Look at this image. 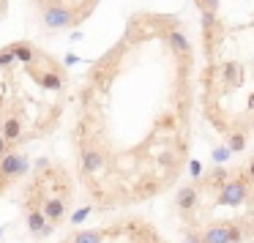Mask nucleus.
<instances>
[{
  "label": "nucleus",
  "mask_w": 254,
  "mask_h": 243,
  "mask_svg": "<svg viewBox=\"0 0 254 243\" xmlns=\"http://www.w3.org/2000/svg\"><path fill=\"white\" fill-rule=\"evenodd\" d=\"M183 241H186V243H199V232L186 230V232H183Z\"/></svg>",
  "instance_id": "22"
},
{
  "label": "nucleus",
  "mask_w": 254,
  "mask_h": 243,
  "mask_svg": "<svg viewBox=\"0 0 254 243\" xmlns=\"http://www.w3.org/2000/svg\"><path fill=\"white\" fill-rule=\"evenodd\" d=\"M199 11H219V0H197Z\"/></svg>",
  "instance_id": "19"
},
{
  "label": "nucleus",
  "mask_w": 254,
  "mask_h": 243,
  "mask_svg": "<svg viewBox=\"0 0 254 243\" xmlns=\"http://www.w3.org/2000/svg\"><path fill=\"white\" fill-rule=\"evenodd\" d=\"M11 50H14V61H22V63H28V66L36 61V58H39V52H36L30 44H25V41L11 44Z\"/></svg>",
  "instance_id": "10"
},
{
  "label": "nucleus",
  "mask_w": 254,
  "mask_h": 243,
  "mask_svg": "<svg viewBox=\"0 0 254 243\" xmlns=\"http://www.w3.org/2000/svg\"><path fill=\"white\" fill-rule=\"evenodd\" d=\"M104 167H107L104 150L93 148V145H82V175L85 178H93V175H99Z\"/></svg>",
  "instance_id": "5"
},
{
  "label": "nucleus",
  "mask_w": 254,
  "mask_h": 243,
  "mask_svg": "<svg viewBox=\"0 0 254 243\" xmlns=\"http://www.w3.org/2000/svg\"><path fill=\"white\" fill-rule=\"evenodd\" d=\"M50 167V159H36V170H47Z\"/></svg>",
  "instance_id": "23"
},
{
  "label": "nucleus",
  "mask_w": 254,
  "mask_h": 243,
  "mask_svg": "<svg viewBox=\"0 0 254 243\" xmlns=\"http://www.w3.org/2000/svg\"><path fill=\"white\" fill-rule=\"evenodd\" d=\"M178 208H181V213L186 216V213H191L194 208L199 205V191H197V186H181V191H178Z\"/></svg>",
  "instance_id": "7"
},
{
  "label": "nucleus",
  "mask_w": 254,
  "mask_h": 243,
  "mask_svg": "<svg viewBox=\"0 0 254 243\" xmlns=\"http://www.w3.org/2000/svg\"><path fill=\"white\" fill-rule=\"evenodd\" d=\"M63 243H101V232H96V230H77L74 235H68Z\"/></svg>",
  "instance_id": "12"
},
{
  "label": "nucleus",
  "mask_w": 254,
  "mask_h": 243,
  "mask_svg": "<svg viewBox=\"0 0 254 243\" xmlns=\"http://www.w3.org/2000/svg\"><path fill=\"white\" fill-rule=\"evenodd\" d=\"M39 210L44 213V219H47V224H58V221L66 216V199H61V197H50V199H44V202L39 205Z\"/></svg>",
  "instance_id": "6"
},
{
  "label": "nucleus",
  "mask_w": 254,
  "mask_h": 243,
  "mask_svg": "<svg viewBox=\"0 0 254 243\" xmlns=\"http://www.w3.org/2000/svg\"><path fill=\"white\" fill-rule=\"evenodd\" d=\"M241 175H243V181H246L249 186H254V159H252V161H249V164H246V170H243Z\"/></svg>",
  "instance_id": "20"
},
{
  "label": "nucleus",
  "mask_w": 254,
  "mask_h": 243,
  "mask_svg": "<svg viewBox=\"0 0 254 243\" xmlns=\"http://www.w3.org/2000/svg\"><path fill=\"white\" fill-rule=\"evenodd\" d=\"M39 79H41V85H44L47 90H55V93H58V90H63V85H66L63 71H58V68H55V71H44Z\"/></svg>",
  "instance_id": "9"
},
{
  "label": "nucleus",
  "mask_w": 254,
  "mask_h": 243,
  "mask_svg": "<svg viewBox=\"0 0 254 243\" xmlns=\"http://www.w3.org/2000/svg\"><path fill=\"white\" fill-rule=\"evenodd\" d=\"M0 238H3V227H0Z\"/></svg>",
  "instance_id": "26"
},
{
  "label": "nucleus",
  "mask_w": 254,
  "mask_h": 243,
  "mask_svg": "<svg viewBox=\"0 0 254 243\" xmlns=\"http://www.w3.org/2000/svg\"><path fill=\"white\" fill-rule=\"evenodd\" d=\"M41 19H44V25L50 30H63V28H71V25L77 22V17L63 6H47L44 11H41Z\"/></svg>",
  "instance_id": "4"
},
{
  "label": "nucleus",
  "mask_w": 254,
  "mask_h": 243,
  "mask_svg": "<svg viewBox=\"0 0 254 243\" xmlns=\"http://www.w3.org/2000/svg\"><path fill=\"white\" fill-rule=\"evenodd\" d=\"M11 63H14V50H11V47L0 50V68H3V66H11Z\"/></svg>",
  "instance_id": "18"
},
{
  "label": "nucleus",
  "mask_w": 254,
  "mask_h": 243,
  "mask_svg": "<svg viewBox=\"0 0 254 243\" xmlns=\"http://www.w3.org/2000/svg\"><path fill=\"white\" fill-rule=\"evenodd\" d=\"M189 172H191V178L197 181V178L202 175V164H199V161H189Z\"/></svg>",
  "instance_id": "21"
},
{
  "label": "nucleus",
  "mask_w": 254,
  "mask_h": 243,
  "mask_svg": "<svg viewBox=\"0 0 254 243\" xmlns=\"http://www.w3.org/2000/svg\"><path fill=\"white\" fill-rule=\"evenodd\" d=\"M25 219H28V230L36 232V235H39V232L44 230V224H47L44 213H41L39 208H30V205H28V213H25Z\"/></svg>",
  "instance_id": "13"
},
{
  "label": "nucleus",
  "mask_w": 254,
  "mask_h": 243,
  "mask_svg": "<svg viewBox=\"0 0 254 243\" xmlns=\"http://www.w3.org/2000/svg\"><path fill=\"white\" fill-rule=\"evenodd\" d=\"M249 110H252V112H254V93H252V96H249Z\"/></svg>",
  "instance_id": "25"
},
{
  "label": "nucleus",
  "mask_w": 254,
  "mask_h": 243,
  "mask_svg": "<svg viewBox=\"0 0 254 243\" xmlns=\"http://www.w3.org/2000/svg\"><path fill=\"white\" fill-rule=\"evenodd\" d=\"M93 213V205H85V208H79L77 213H71V224L77 227V224H82L85 219H88V216Z\"/></svg>",
  "instance_id": "17"
},
{
  "label": "nucleus",
  "mask_w": 254,
  "mask_h": 243,
  "mask_svg": "<svg viewBox=\"0 0 254 243\" xmlns=\"http://www.w3.org/2000/svg\"><path fill=\"white\" fill-rule=\"evenodd\" d=\"M243 230L238 224H213L199 232V243H241Z\"/></svg>",
  "instance_id": "2"
},
{
  "label": "nucleus",
  "mask_w": 254,
  "mask_h": 243,
  "mask_svg": "<svg viewBox=\"0 0 254 243\" xmlns=\"http://www.w3.org/2000/svg\"><path fill=\"white\" fill-rule=\"evenodd\" d=\"M227 148H230V153H243V150H246V134H243V131L230 134V139H227Z\"/></svg>",
  "instance_id": "15"
},
{
  "label": "nucleus",
  "mask_w": 254,
  "mask_h": 243,
  "mask_svg": "<svg viewBox=\"0 0 254 243\" xmlns=\"http://www.w3.org/2000/svg\"><path fill=\"white\" fill-rule=\"evenodd\" d=\"M30 172V159L22 153H6L0 156V175L6 178H22Z\"/></svg>",
  "instance_id": "3"
},
{
  "label": "nucleus",
  "mask_w": 254,
  "mask_h": 243,
  "mask_svg": "<svg viewBox=\"0 0 254 243\" xmlns=\"http://www.w3.org/2000/svg\"><path fill=\"white\" fill-rule=\"evenodd\" d=\"M167 41H170V47L175 52H183V55H186V52H191V44H189V39L186 36H183V30H170V33H167Z\"/></svg>",
  "instance_id": "11"
},
{
  "label": "nucleus",
  "mask_w": 254,
  "mask_h": 243,
  "mask_svg": "<svg viewBox=\"0 0 254 243\" xmlns=\"http://www.w3.org/2000/svg\"><path fill=\"white\" fill-rule=\"evenodd\" d=\"M205 181H208L210 188H221L227 181H230V172H227L224 167H213V170H210V175L205 178Z\"/></svg>",
  "instance_id": "14"
},
{
  "label": "nucleus",
  "mask_w": 254,
  "mask_h": 243,
  "mask_svg": "<svg viewBox=\"0 0 254 243\" xmlns=\"http://www.w3.org/2000/svg\"><path fill=\"white\" fill-rule=\"evenodd\" d=\"M6 153H8V142L0 137V156H6Z\"/></svg>",
  "instance_id": "24"
},
{
  "label": "nucleus",
  "mask_w": 254,
  "mask_h": 243,
  "mask_svg": "<svg viewBox=\"0 0 254 243\" xmlns=\"http://www.w3.org/2000/svg\"><path fill=\"white\" fill-rule=\"evenodd\" d=\"M230 148L227 145H219V148H213V161H216V167H224V161H230Z\"/></svg>",
  "instance_id": "16"
},
{
  "label": "nucleus",
  "mask_w": 254,
  "mask_h": 243,
  "mask_svg": "<svg viewBox=\"0 0 254 243\" xmlns=\"http://www.w3.org/2000/svg\"><path fill=\"white\" fill-rule=\"evenodd\" d=\"M0 137L6 139L8 145L19 142L22 139V123H19V118H6V121L0 123Z\"/></svg>",
  "instance_id": "8"
},
{
  "label": "nucleus",
  "mask_w": 254,
  "mask_h": 243,
  "mask_svg": "<svg viewBox=\"0 0 254 243\" xmlns=\"http://www.w3.org/2000/svg\"><path fill=\"white\" fill-rule=\"evenodd\" d=\"M249 194H252V186L243 181V175L230 178V181H227L224 186L219 188V205H230V208H238V205H243V202L249 199Z\"/></svg>",
  "instance_id": "1"
}]
</instances>
